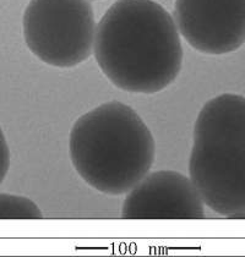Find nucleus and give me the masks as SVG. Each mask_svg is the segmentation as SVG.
Returning a JSON list of instances; mask_svg holds the SVG:
<instances>
[{
    "label": "nucleus",
    "mask_w": 245,
    "mask_h": 257,
    "mask_svg": "<svg viewBox=\"0 0 245 257\" xmlns=\"http://www.w3.org/2000/svg\"><path fill=\"white\" fill-rule=\"evenodd\" d=\"M11 164V156H10V149L8 145L7 138L3 131L2 125H0V185L3 181L7 178L8 173H9Z\"/></svg>",
    "instance_id": "6e6552de"
},
{
    "label": "nucleus",
    "mask_w": 245,
    "mask_h": 257,
    "mask_svg": "<svg viewBox=\"0 0 245 257\" xmlns=\"http://www.w3.org/2000/svg\"><path fill=\"white\" fill-rule=\"evenodd\" d=\"M42 211L30 198L0 192V219H43Z\"/></svg>",
    "instance_id": "0eeeda50"
},
{
    "label": "nucleus",
    "mask_w": 245,
    "mask_h": 257,
    "mask_svg": "<svg viewBox=\"0 0 245 257\" xmlns=\"http://www.w3.org/2000/svg\"><path fill=\"white\" fill-rule=\"evenodd\" d=\"M189 175L208 208L245 212V97L223 93L206 102L194 125Z\"/></svg>",
    "instance_id": "7ed1b4c3"
},
{
    "label": "nucleus",
    "mask_w": 245,
    "mask_h": 257,
    "mask_svg": "<svg viewBox=\"0 0 245 257\" xmlns=\"http://www.w3.org/2000/svg\"><path fill=\"white\" fill-rule=\"evenodd\" d=\"M97 64L115 87L153 94L174 82L183 47L174 19L153 0H118L96 27Z\"/></svg>",
    "instance_id": "f257e3e1"
},
{
    "label": "nucleus",
    "mask_w": 245,
    "mask_h": 257,
    "mask_svg": "<svg viewBox=\"0 0 245 257\" xmlns=\"http://www.w3.org/2000/svg\"><path fill=\"white\" fill-rule=\"evenodd\" d=\"M227 218L229 219H245V212H239V213H234V214H230Z\"/></svg>",
    "instance_id": "1a4fd4ad"
},
{
    "label": "nucleus",
    "mask_w": 245,
    "mask_h": 257,
    "mask_svg": "<svg viewBox=\"0 0 245 257\" xmlns=\"http://www.w3.org/2000/svg\"><path fill=\"white\" fill-rule=\"evenodd\" d=\"M205 203L186 175L175 170L149 173L128 192L122 219H204Z\"/></svg>",
    "instance_id": "423d86ee"
},
{
    "label": "nucleus",
    "mask_w": 245,
    "mask_h": 257,
    "mask_svg": "<svg viewBox=\"0 0 245 257\" xmlns=\"http://www.w3.org/2000/svg\"><path fill=\"white\" fill-rule=\"evenodd\" d=\"M69 156L87 185L119 196L149 174L155 163L156 144L151 130L132 107L112 100L74 122Z\"/></svg>",
    "instance_id": "f03ea898"
},
{
    "label": "nucleus",
    "mask_w": 245,
    "mask_h": 257,
    "mask_svg": "<svg viewBox=\"0 0 245 257\" xmlns=\"http://www.w3.org/2000/svg\"><path fill=\"white\" fill-rule=\"evenodd\" d=\"M96 21L88 0H31L22 29L27 47L54 68H74L93 52Z\"/></svg>",
    "instance_id": "20e7f679"
},
{
    "label": "nucleus",
    "mask_w": 245,
    "mask_h": 257,
    "mask_svg": "<svg viewBox=\"0 0 245 257\" xmlns=\"http://www.w3.org/2000/svg\"><path fill=\"white\" fill-rule=\"evenodd\" d=\"M174 22L197 52L228 54L245 43V0H175Z\"/></svg>",
    "instance_id": "39448f33"
}]
</instances>
